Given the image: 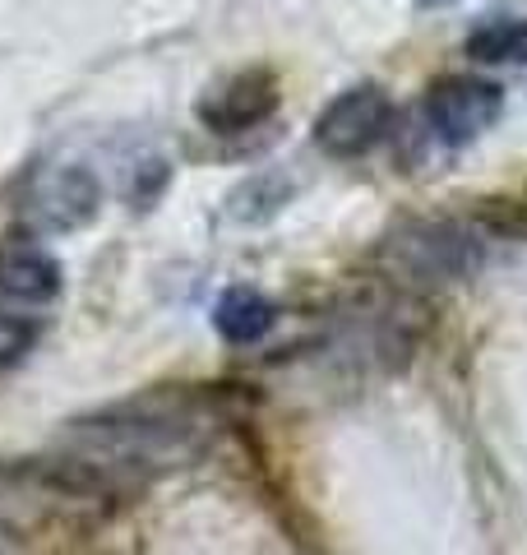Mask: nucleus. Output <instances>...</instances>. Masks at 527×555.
<instances>
[{
	"label": "nucleus",
	"instance_id": "nucleus-1",
	"mask_svg": "<svg viewBox=\"0 0 527 555\" xmlns=\"http://www.w3.org/2000/svg\"><path fill=\"white\" fill-rule=\"evenodd\" d=\"M236 416L241 398L227 385H149L65 422L56 454L116 495L195 467Z\"/></svg>",
	"mask_w": 527,
	"mask_h": 555
},
{
	"label": "nucleus",
	"instance_id": "nucleus-2",
	"mask_svg": "<svg viewBox=\"0 0 527 555\" xmlns=\"http://www.w3.org/2000/svg\"><path fill=\"white\" fill-rule=\"evenodd\" d=\"M477 259H481V236L453 218L402 222L380 246V269L402 292L453 283V278L477 269Z\"/></svg>",
	"mask_w": 527,
	"mask_h": 555
},
{
	"label": "nucleus",
	"instance_id": "nucleus-3",
	"mask_svg": "<svg viewBox=\"0 0 527 555\" xmlns=\"http://www.w3.org/2000/svg\"><path fill=\"white\" fill-rule=\"evenodd\" d=\"M98 208H102V181L83 163H51L33 171L20 195V218L33 236L79 232L98 218Z\"/></svg>",
	"mask_w": 527,
	"mask_h": 555
},
{
	"label": "nucleus",
	"instance_id": "nucleus-4",
	"mask_svg": "<svg viewBox=\"0 0 527 555\" xmlns=\"http://www.w3.org/2000/svg\"><path fill=\"white\" fill-rule=\"evenodd\" d=\"M394 120V102L380 83H351L314 120V149L329 158H361L371 153Z\"/></svg>",
	"mask_w": 527,
	"mask_h": 555
},
{
	"label": "nucleus",
	"instance_id": "nucleus-5",
	"mask_svg": "<svg viewBox=\"0 0 527 555\" xmlns=\"http://www.w3.org/2000/svg\"><path fill=\"white\" fill-rule=\"evenodd\" d=\"M500 112H504V98L490 79L445 75L426 89V126L445 144H472L477 134L496 126Z\"/></svg>",
	"mask_w": 527,
	"mask_h": 555
},
{
	"label": "nucleus",
	"instance_id": "nucleus-6",
	"mask_svg": "<svg viewBox=\"0 0 527 555\" xmlns=\"http://www.w3.org/2000/svg\"><path fill=\"white\" fill-rule=\"evenodd\" d=\"M273 112H278V75L273 69H264V65L222 79L218 89H208L200 98V107H195V116L204 120V130H214V134L259 130Z\"/></svg>",
	"mask_w": 527,
	"mask_h": 555
},
{
	"label": "nucleus",
	"instance_id": "nucleus-7",
	"mask_svg": "<svg viewBox=\"0 0 527 555\" xmlns=\"http://www.w3.org/2000/svg\"><path fill=\"white\" fill-rule=\"evenodd\" d=\"M65 287L61 259L33 236L0 241V301L5 306H51Z\"/></svg>",
	"mask_w": 527,
	"mask_h": 555
},
{
	"label": "nucleus",
	"instance_id": "nucleus-8",
	"mask_svg": "<svg viewBox=\"0 0 527 555\" xmlns=\"http://www.w3.org/2000/svg\"><path fill=\"white\" fill-rule=\"evenodd\" d=\"M273 320H278V306L255 287H227L214 306V328L222 334V343H232V347L259 343L273 328Z\"/></svg>",
	"mask_w": 527,
	"mask_h": 555
},
{
	"label": "nucleus",
	"instance_id": "nucleus-9",
	"mask_svg": "<svg viewBox=\"0 0 527 555\" xmlns=\"http://www.w3.org/2000/svg\"><path fill=\"white\" fill-rule=\"evenodd\" d=\"M467 56L477 65H527V20H486L467 33Z\"/></svg>",
	"mask_w": 527,
	"mask_h": 555
},
{
	"label": "nucleus",
	"instance_id": "nucleus-10",
	"mask_svg": "<svg viewBox=\"0 0 527 555\" xmlns=\"http://www.w3.org/2000/svg\"><path fill=\"white\" fill-rule=\"evenodd\" d=\"M42 328L33 324L28 315H14V310H0V371L20 366V361L38 347Z\"/></svg>",
	"mask_w": 527,
	"mask_h": 555
},
{
	"label": "nucleus",
	"instance_id": "nucleus-11",
	"mask_svg": "<svg viewBox=\"0 0 527 555\" xmlns=\"http://www.w3.org/2000/svg\"><path fill=\"white\" fill-rule=\"evenodd\" d=\"M421 5H453V0H421Z\"/></svg>",
	"mask_w": 527,
	"mask_h": 555
}]
</instances>
